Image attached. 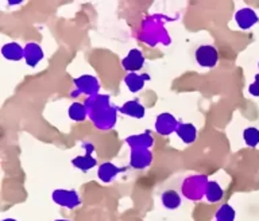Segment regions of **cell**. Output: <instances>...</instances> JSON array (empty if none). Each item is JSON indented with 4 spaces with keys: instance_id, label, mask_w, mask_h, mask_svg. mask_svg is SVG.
<instances>
[{
    "instance_id": "4fadbf2b",
    "label": "cell",
    "mask_w": 259,
    "mask_h": 221,
    "mask_svg": "<svg viewBox=\"0 0 259 221\" xmlns=\"http://www.w3.org/2000/svg\"><path fill=\"white\" fill-rule=\"evenodd\" d=\"M150 80L149 74H138V73H128L124 78V82L127 85V88L131 92H139L141 89H143L145 82Z\"/></svg>"
},
{
    "instance_id": "2e32d148",
    "label": "cell",
    "mask_w": 259,
    "mask_h": 221,
    "mask_svg": "<svg viewBox=\"0 0 259 221\" xmlns=\"http://www.w3.org/2000/svg\"><path fill=\"white\" fill-rule=\"evenodd\" d=\"M2 54L7 60L19 61L22 58H24V48H22L16 42H11V43L4 45L3 49H2Z\"/></svg>"
},
{
    "instance_id": "5b68a950",
    "label": "cell",
    "mask_w": 259,
    "mask_h": 221,
    "mask_svg": "<svg viewBox=\"0 0 259 221\" xmlns=\"http://www.w3.org/2000/svg\"><path fill=\"white\" fill-rule=\"evenodd\" d=\"M177 119L171 115V113H161L157 117L155 121V129L159 135H170L171 132H176L178 128Z\"/></svg>"
},
{
    "instance_id": "7a4b0ae2",
    "label": "cell",
    "mask_w": 259,
    "mask_h": 221,
    "mask_svg": "<svg viewBox=\"0 0 259 221\" xmlns=\"http://www.w3.org/2000/svg\"><path fill=\"white\" fill-rule=\"evenodd\" d=\"M208 182V178L201 174L186 177L181 185L182 196L189 201H200L205 196Z\"/></svg>"
},
{
    "instance_id": "9c48e42d",
    "label": "cell",
    "mask_w": 259,
    "mask_h": 221,
    "mask_svg": "<svg viewBox=\"0 0 259 221\" xmlns=\"http://www.w3.org/2000/svg\"><path fill=\"white\" fill-rule=\"evenodd\" d=\"M84 147H85L84 155L76 157L72 161V163L74 167L80 169L81 171H88V170H91L92 167L96 166V159L92 157V153H93V150H95V147H93V145H91V143L84 145Z\"/></svg>"
},
{
    "instance_id": "9a60e30c",
    "label": "cell",
    "mask_w": 259,
    "mask_h": 221,
    "mask_svg": "<svg viewBox=\"0 0 259 221\" xmlns=\"http://www.w3.org/2000/svg\"><path fill=\"white\" fill-rule=\"evenodd\" d=\"M123 170L124 169H119V167H116V166L113 165V163H111V162H105V163H101L97 174H99V178H100L101 181L105 182V184H108V182L112 181L113 178L116 177L117 174L120 173V171H123Z\"/></svg>"
},
{
    "instance_id": "d6986e66",
    "label": "cell",
    "mask_w": 259,
    "mask_h": 221,
    "mask_svg": "<svg viewBox=\"0 0 259 221\" xmlns=\"http://www.w3.org/2000/svg\"><path fill=\"white\" fill-rule=\"evenodd\" d=\"M224 197V190L222 189V186L219 185V182L209 181L208 186H206L205 198L209 202L214 204V202H220Z\"/></svg>"
},
{
    "instance_id": "277c9868",
    "label": "cell",
    "mask_w": 259,
    "mask_h": 221,
    "mask_svg": "<svg viewBox=\"0 0 259 221\" xmlns=\"http://www.w3.org/2000/svg\"><path fill=\"white\" fill-rule=\"evenodd\" d=\"M196 61L202 68H213L219 61L218 50L210 45H202L196 50Z\"/></svg>"
},
{
    "instance_id": "cb8c5ba5",
    "label": "cell",
    "mask_w": 259,
    "mask_h": 221,
    "mask_svg": "<svg viewBox=\"0 0 259 221\" xmlns=\"http://www.w3.org/2000/svg\"><path fill=\"white\" fill-rule=\"evenodd\" d=\"M2 221H16L15 218H4V220H2Z\"/></svg>"
},
{
    "instance_id": "ba28073f",
    "label": "cell",
    "mask_w": 259,
    "mask_h": 221,
    "mask_svg": "<svg viewBox=\"0 0 259 221\" xmlns=\"http://www.w3.org/2000/svg\"><path fill=\"white\" fill-rule=\"evenodd\" d=\"M121 65L125 70H128L130 73H135L137 70H141L145 66V57L142 54L141 50L138 49H133L130 50V53L123 58Z\"/></svg>"
},
{
    "instance_id": "7402d4cb",
    "label": "cell",
    "mask_w": 259,
    "mask_h": 221,
    "mask_svg": "<svg viewBox=\"0 0 259 221\" xmlns=\"http://www.w3.org/2000/svg\"><path fill=\"white\" fill-rule=\"evenodd\" d=\"M243 138H244L246 145H248L250 147H255L259 143V129L254 128V127L246 128L243 132Z\"/></svg>"
},
{
    "instance_id": "8fae6325",
    "label": "cell",
    "mask_w": 259,
    "mask_h": 221,
    "mask_svg": "<svg viewBox=\"0 0 259 221\" xmlns=\"http://www.w3.org/2000/svg\"><path fill=\"white\" fill-rule=\"evenodd\" d=\"M235 19H236V23H238L239 27L246 30V28H250L251 26H254L258 22V16L251 8H242L240 11L236 12Z\"/></svg>"
},
{
    "instance_id": "44dd1931",
    "label": "cell",
    "mask_w": 259,
    "mask_h": 221,
    "mask_svg": "<svg viewBox=\"0 0 259 221\" xmlns=\"http://www.w3.org/2000/svg\"><path fill=\"white\" fill-rule=\"evenodd\" d=\"M216 221H234L235 220V210L234 208L228 204H224L219 208V210L214 213Z\"/></svg>"
},
{
    "instance_id": "3957f363",
    "label": "cell",
    "mask_w": 259,
    "mask_h": 221,
    "mask_svg": "<svg viewBox=\"0 0 259 221\" xmlns=\"http://www.w3.org/2000/svg\"><path fill=\"white\" fill-rule=\"evenodd\" d=\"M53 201L58 204L60 206L73 209L81 204L80 196L76 190H65V189H57L53 192Z\"/></svg>"
},
{
    "instance_id": "603a6c76",
    "label": "cell",
    "mask_w": 259,
    "mask_h": 221,
    "mask_svg": "<svg viewBox=\"0 0 259 221\" xmlns=\"http://www.w3.org/2000/svg\"><path fill=\"white\" fill-rule=\"evenodd\" d=\"M248 92H250L252 96L259 97V74H256V77H255V81L250 85Z\"/></svg>"
},
{
    "instance_id": "6da1fadb",
    "label": "cell",
    "mask_w": 259,
    "mask_h": 221,
    "mask_svg": "<svg viewBox=\"0 0 259 221\" xmlns=\"http://www.w3.org/2000/svg\"><path fill=\"white\" fill-rule=\"evenodd\" d=\"M88 116L100 129L112 128L116 120V108L109 104V96L107 95H95L85 103Z\"/></svg>"
},
{
    "instance_id": "52a82bcc",
    "label": "cell",
    "mask_w": 259,
    "mask_h": 221,
    "mask_svg": "<svg viewBox=\"0 0 259 221\" xmlns=\"http://www.w3.org/2000/svg\"><path fill=\"white\" fill-rule=\"evenodd\" d=\"M74 85L77 86V93H85L89 97L95 96L99 92V81L96 77L88 76V74L74 80Z\"/></svg>"
},
{
    "instance_id": "ffe728a7",
    "label": "cell",
    "mask_w": 259,
    "mask_h": 221,
    "mask_svg": "<svg viewBox=\"0 0 259 221\" xmlns=\"http://www.w3.org/2000/svg\"><path fill=\"white\" fill-rule=\"evenodd\" d=\"M69 116L72 120L76 121H82L85 120V117L88 116V111H87V107L82 105L81 103H73L69 108Z\"/></svg>"
},
{
    "instance_id": "7c38bea8",
    "label": "cell",
    "mask_w": 259,
    "mask_h": 221,
    "mask_svg": "<svg viewBox=\"0 0 259 221\" xmlns=\"http://www.w3.org/2000/svg\"><path fill=\"white\" fill-rule=\"evenodd\" d=\"M119 112L124 113L130 117H135V119H143L145 117V107L138 100H131L121 105L119 108Z\"/></svg>"
},
{
    "instance_id": "ac0fdd59",
    "label": "cell",
    "mask_w": 259,
    "mask_h": 221,
    "mask_svg": "<svg viewBox=\"0 0 259 221\" xmlns=\"http://www.w3.org/2000/svg\"><path fill=\"white\" fill-rule=\"evenodd\" d=\"M127 143L131 146V149H150L153 146L154 141L149 132H145L127 138Z\"/></svg>"
},
{
    "instance_id": "d4e9b609",
    "label": "cell",
    "mask_w": 259,
    "mask_h": 221,
    "mask_svg": "<svg viewBox=\"0 0 259 221\" xmlns=\"http://www.w3.org/2000/svg\"><path fill=\"white\" fill-rule=\"evenodd\" d=\"M56 221H70V220H65V218H60V220H56Z\"/></svg>"
},
{
    "instance_id": "8992f818",
    "label": "cell",
    "mask_w": 259,
    "mask_h": 221,
    "mask_svg": "<svg viewBox=\"0 0 259 221\" xmlns=\"http://www.w3.org/2000/svg\"><path fill=\"white\" fill-rule=\"evenodd\" d=\"M153 162V154L149 149H133L131 150V167L142 170L149 167Z\"/></svg>"
},
{
    "instance_id": "e0dca14e",
    "label": "cell",
    "mask_w": 259,
    "mask_h": 221,
    "mask_svg": "<svg viewBox=\"0 0 259 221\" xmlns=\"http://www.w3.org/2000/svg\"><path fill=\"white\" fill-rule=\"evenodd\" d=\"M177 135L180 137L184 143L186 145H190V143H193L196 141V137H197V129L194 127L193 124H190V123H184V124H180L177 128Z\"/></svg>"
},
{
    "instance_id": "5bb4252c",
    "label": "cell",
    "mask_w": 259,
    "mask_h": 221,
    "mask_svg": "<svg viewBox=\"0 0 259 221\" xmlns=\"http://www.w3.org/2000/svg\"><path fill=\"white\" fill-rule=\"evenodd\" d=\"M161 202L166 209L174 210L181 206L182 200H181V196H180L176 190L169 189V190H165V192L162 193Z\"/></svg>"
},
{
    "instance_id": "30bf717a",
    "label": "cell",
    "mask_w": 259,
    "mask_h": 221,
    "mask_svg": "<svg viewBox=\"0 0 259 221\" xmlns=\"http://www.w3.org/2000/svg\"><path fill=\"white\" fill-rule=\"evenodd\" d=\"M44 58V50L35 42H30L24 46V60L28 66H36V64Z\"/></svg>"
}]
</instances>
